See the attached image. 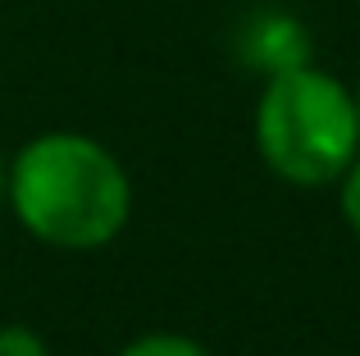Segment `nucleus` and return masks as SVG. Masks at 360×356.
Instances as JSON below:
<instances>
[{"label": "nucleus", "instance_id": "nucleus-1", "mask_svg": "<svg viewBox=\"0 0 360 356\" xmlns=\"http://www.w3.org/2000/svg\"><path fill=\"white\" fill-rule=\"evenodd\" d=\"M5 201L41 247L101 251L132 220V178L105 142L51 128L9 160Z\"/></svg>", "mask_w": 360, "mask_h": 356}, {"label": "nucleus", "instance_id": "nucleus-2", "mask_svg": "<svg viewBox=\"0 0 360 356\" xmlns=\"http://www.w3.org/2000/svg\"><path fill=\"white\" fill-rule=\"evenodd\" d=\"M255 151L264 170L292 187H328L360 155V115L342 78L297 64L274 78L255 101Z\"/></svg>", "mask_w": 360, "mask_h": 356}, {"label": "nucleus", "instance_id": "nucleus-3", "mask_svg": "<svg viewBox=\"0 0 360 356\" xmlns=\"http://www.w3.org/2000/svg\"><path fill=\"white\" fill-rule=\"evenodd\" d=\"M242 64H251L255 73L274 78L283 69H297V64H310V32L297 14H283V9H260L242 23L238 37Z\"/></svg>", "mask_w": 360, "mask_h": 356}, {"label": "nucleus", "instance_id": "nucleus-4", "mask_svg": "<svg viewBox=\"0 0 360 356\" xmlns=\"http://www.w3.org/2000/svg\"><path fill=\"white\" fill-rule=\"evenodd\" d=\"M119 356H214L205 343L187 338V333L174 329H155V333H137L132 343H123Z\"/></svg>", "mask_w": 360, "mask_h": 356}, {"label": "nucleus", "instance_id": "nucleus-5", "mask_svg": "<svg viewBox=\"0 0 360 356\" xmlns=\"http://www.w3.org/2000/svg\"><path fill=\"white\" fill-rule=\"evenodd\" d=\"M0 356H51V348L27 324H0Z\"/></svg>", "mask_w": 360, "mask_h": 356}, {"label": "nucleus", "instance_id": "nucleus-6", "mask_svg": "<svg viewBox=\"0 0 360 356\" xmlns=\"http://www.w3.org/2000/svg\"><path fill=\"white\" fill-rule=\"evenodd\" d=\"M338 205H342V220L347 229L360 238V155L347 165V174L338 178Z\"/></svg>", "mask_w": 360, "mask_h": 356}, {"label": "nucleus", "instance_id": "nucleus-7", "mask_svg": "<svg viewBox=\"0 0 360 356\" xmlns=\"http://www.w3.org/2000/svg\"><path fill=\"white\" fill-rule=\"evenodd\" d=\"M5 170H9V160L0 155V201H5Z\"/></svg>", "mask_w": 360, "mask_h": 356}, {"label": "nucleus", "instance_id": "nucleus-8", "mask_svg": "<svg viewBox=\"0 0 360 356\" xmlns=\"http://www.w3.org/2000/svg\"><path fill=\"white\" fill-rule=\"evenodd\" d=\"M352 96H356V115H360V82H356V87H352Z\"/></svg>", "mask_w": 360, "mask_h": 356}]
</instances>
